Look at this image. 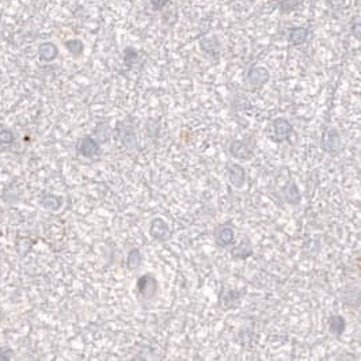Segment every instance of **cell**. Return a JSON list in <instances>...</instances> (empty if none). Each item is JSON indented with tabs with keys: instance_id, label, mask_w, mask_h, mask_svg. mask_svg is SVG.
Returning <instances> with one entry per match:
<instances>
[{
	"instance_id": "24",
	"label": "cell",
	"mask_w": 361,
	"mask_h": 361,
	"mask_svg": "<svg viewBox=\"0 0 361 361\" xmlns=\"http://www.w3.org/2000/svg\"><path fill=\"white\" fill-rule=\"evenodd\" d=\"M150 3H151V6L154 10H158V11H160V10H163V8L166 7L167 4L170 3V0H150Z\"/></svg>"
},
{
	"instance_id": "16",
	"label": "cell",
	"mask_w": 361,
	"mask_h": 361,
	"mask_svg": "<svg viewBox=\"0 0 361 361\" xmlns=\"http://www.w3.org/2000/svg\"><path fill=\"white\" fill-rule=\"evenodd\" d=\"M282 195H284V199H285L286 203L294 204V205L300 203V200H302V196H300L299 187L296 186V183L295 182L288 183V186L282 190Z\"/></svg>"
},
{
	"instance_id": "5",
	"label": "cell",
	"mask_w": 361,
	"mask_h": 361,
	"mask_svg": "<svg viewBox=\"0 0 361 361\" xmlns=\"http://www.w3.org/2000/svg\"><path fill=\"white\" fill-rule=\"evenodd\" d=\"M270 79L269 71L265 67H251L246 75L247 84L253 88H259L265 86Z\"/></svg>"
},
{
	"instance_id": "21",
	"label": "cell",
	"mask_w": 361,
	"mask_h": 361,
	"mask_svg": "<svg viewBox=\"0 0 361 361\" xmlns=\"http://www.w3.org/2000/svg\"><path fill=\"white\" fill-rule=\"evenodd\" d=\"M303 0H281L280 2V12L281 14H290L302 4Z\"/></svg>"
},
{
	"instance_id": "23",
	"label": "cell",
	"mask_w": 361,
	"mask_h": 361,
	"mask_svg": "<svg viewBox=\"0 0 361 361\" xmlns=\"http://www.w3.org/2000/svg\"><path fill=\"white\" fill-rule=\"evenodd\" d=\"M15 141V136L10 129H3L0 131V146L2 144H11Z\"/></svg>"
},
{
	"instance_id": "26",
	"label": "cell",
	"mask_w": 361,
	"mask_h": 361,
	"mask_svg": "<svg viewBox=\"0 0 361 361\" xmlns=\"http://www.w3.org/2000/svg\"><path fill=\"white\" fill-rule=\"evenodd\" d=\"M352 33H353L354 37H356L357 40H360V38H361V36H360V34H361V25L358 23V22H357V23L353 25V28H352Z\"/></svg>"
},
{
	"instance_id": "19",
	"label": "cell",
	"mask_w": 361,
	"mask_h": 361,
	"mask_svg": "<svg viewBox=\"0 0 361 361\" xmlns=\"http://www.w3.org/2000/svg\"><path fill=\"white\" fill-rule=\"evenodd\" d=\"M64 46H65V49H67L74 57H79L84 51L83 41L79 40V38H71V40H67L65 42H64Z\"/></svg>"
},
{
	"instance_id": "2",
	"label": "cell",
	"mask_w": 361,
	"mask_h": 361,
	"mask_svg": "<svg viewBox=\"0 0 361 361\" xmlns=\"http://www.w3.org/2000/svg\"><path fill=\"white\" fill-rule=\"evenodd\" d=\"M292 133H294V125L288 119L282 118V117L273 119L270 139L273 140L274 143H284L290 139Z\"/></svg>"
},
{
	"instance_id": "9",
	"label": "cell",
	"mask_w": 361,
	"mask_h": 361,
	"mask_svg": "<svg viewBox=\"0 0 361 361\" xmlns=\"http://www.w3.org/2000/svg\"><path fill=\"white\" fill-rule=\"evenodd\" d=\"M231 156H234L235 159H239V160H250L253 158V148L246 143V141H242V140H234L232 143L230 144V148H228Z\"/></svg>"
},
{
	"instance_id": "17",
	"label": "cell",
	"mask_w": 361,
	"mask_h": 361,
	"mask_svg": "<svg viewBox=\"0 0 361 361\" xmlns=\"http://www.w3.org/2000/svg\"><path fill=\"white\" fill-rule=\"evenodd\" d=\"M143 263V255L140 249H132L127 255V268L129 270H137Z\"/></svg>"
},
{
	"instance_id": "1",
	"label": "cell",
	"mask_w": 361,
	"mask_h": 361,
	"mask_svg": "<svg viewBox=\"0 0 361 361\" xmlns=\"http://www.w3.org/2000/svg\"><path fill=\"white\" fill-rule=\"evenodd\" d=\"M321 148L330 155H337L342 148V139L335 127H327L321 136Z\"/></svg>"
},
{
	"instance_id": "3",
	"label": "cell",
	"mask_w": 361,
	"mask_h": 361,
	"mask_svg": "<svg viewBox=\"0 0 361 361\" xmlns=\"http://www.w3.org/2000/svg\"><path fill=\"white\" fill-rule=\"evenodd\" d=\"M158 280L152 274H143L136 281V290L139 295L146 300H151L158 294Z\"/></svg>"
},
{
	"instance_id": "27",
	"label": "cell",
	"mask_w": 361,
	"mask_h": 361,
	"mask_svg": "<svg viewBox=\"0 0 361 361\" xmlns=\"http://www.w3.org/2000/svg\"><path fill=\"white\" fill-rule=\"evenodd\" d=\"M7 348H3V349H0V360L2 361H10L11 360L12 356H10V354H7L6 356V352H7Z\"/></svg>"
},
{
	"instance_id": "7",
	"label": "cell",
	"mask_w": 361,
	"mask_h": 361,
	"mask_svg": "<svg viewBox=\"0 0 361 361\" xmlns=\"http://www.w3.org/2000/svg\"><path fill=\"white\" fill-rule=\"evenodd\" d=\"M227 177L232 186L242 189L246 183V171L238 163H227Z\"/></svg>"
},
{
	"instance_id": "11",
	"label": "cell",
	"mask_w": 361,
	"mask_h": 361,
	"mask_svg": "<svg viewBox=\"0 0 361 361\" xmlns=\"http://www.w3.org/2000/svg\"><path fill=\"white\" fill-rule=\"evenodd\" d=\"M200 48L201 51L205 52L206 55L213 56V57H219L220 52H222V44L216 36L212 37H204L200 41Z\"/></svg>"
},
{
	"instance_id": "15",
	"label": "cell",
	"mask_w": 361,
	"mask_h": 361,
	"mask_svg": "<svg viewBox=\"0 0 361 361\" xmlns=\"http://www.w3.org/2000/svg\"><path fill=\"white\" fill-rule=\"evenodd\" d=\"M253 253H254L253 246H251L250 243L245 242V240L240 245H236V246L232 247L230 251L231 257L234 258V259H239V261L247 259V258L253 255Z\"/></svg>"
},
{
	"instance_id": "20",
	"label": "cell",
	"mask_w": 361,
	"mask_h": 361,
	"mask_svg": "<svg viewBox=\"0 0 361 361\" xmlns=\"http://www.w3.org/2000/svg\"><path fill=\"white\" fill-rule=\"evenodd\" d=\"M63 204V199L55 195H44L41 197V205L49 210H57Z\"/></svg>"
},
{
	"instance_id": "13",
	"label": "cell",
	"mask_w": 361,
	"mask_h": 361,
	"mask_svg": "<svg viewBox=\"0 0 361 361\" xmlns=\"http://www.w3.org/2000/svg\"><path fill=\"white\" fill-rule=\"evenodd\" d=\"M329 331L333 334L334 337L340 338L346 330V319L342 315H331L329 318Z\"/></svg>"
},
{
	"instance_id": "8",
	"label": "cell",
	"mask_w": 361,
	"mask_h": 361,
	"mask_svg": "<svg viewBox=\"0 0 361 361\" xmlns=\"http://www.w3.org/2000/svg\"><path fill=\"white\" fill-rule=\"evenodd\" d=\"M76 150H78L79 155H82V156H84V158L91 159V158H95L97 155L100 154L101 147H100V143H98L94 137H91V136H86V137H83V139L80 140L79 144H78V147H76Z\"/></svg>"
},
{
	"instance_id": "18",
	"label": "cell",
	"mask_w": 361,
	"mask_h": 361,
	"mask_svg": "<svg viewBox=\"0 0 361 361\" xmlns=\"http://www.w3.org/2000/svg\"><path fill=\"white\" fill-rule=\"evenodd\" d=\"M240 295L242 292H239L236 290H226L222 294V304L224 308H231L234 306V302H239L240 300Z\"/></svg>"
},
{
	"instance_id": "6",
	"label": "cell",
	"mask_w": 361,
	"mask_h": 361,
	"mask_svg": "<svg viewBox=\"0 0 361 361\" xmlns=\"http://www.w3.org/2000/svg\"><path fill=\"white\" fill-rule=\"evenodd\" d=\"M213 238H214V243H216L219 247L230 246V245H232L235 240L234 227L231 226L230 223L222 224V226L218 227L216 231H214Z\"/></svg>"
},
{
	"instance_id": "12",
	"label": "cell",
	"mask_w": 361,
	"mask_h": 361,
	"mask_svg": "<svg viewBox=\"0 0 361 361\" xmlns=\"http://www.w3.org/2000/svg\"><path fill=\"white\" fill-rule=\"evenodd\" d=\"M309 36V30L307 28H291L288 30V41L291 44L295 45V46H299V45L306 44L307 40H308Z\"/></svg>"
},
{
	"instance_id": "25",
	"label": "cell",
	"mask_w": 361,
	"mask_h": 361,
	"mask_svg": "<svg viewBox=\"0 0 361 361\" xmlns=\"http://www.w3.org/2000/svg\"><path fill=\"white\" fill-rule=\"evenodd\" d=\"M326 2H327V4H329L331 8H334V10L341 8L342 6H344V3H345V0H326Z\"/></svg>"
},
{
	"instance_id": "4",
	"label": "cell",
	"mask_w": 361,
	"mask_h": 361,
	"mask_svg": "<svg viewBox=\"0 0 361 361\" xmlns=\"http://www.w3.org/2000/svg\"><path fill=\"white\" fill-rule=\"evenodd\" d=\"M148 234L156 242H166L167 239L170 238L171 230L166 220H163L162 218H156L148 227Z\"/></svg>"
},
{
	"instance_id": "14",
	"label": "cell",
	"mask_w": 361,
	"mask_h": 361,
	"mask_svg": "<svg viewBox=\"0 0 361 361\" xmlns=\"http://www.w3.org/2000/svg\"><path fill=\"white\" fill-rule=\"evenodd\" d=\"M121 140H123V144L128 150H135L137 148V137H136L135 129L131 127V125H123L121 127Z\"/></svg>"
},
{
	"instance_id": "22",
	"label": "cell",
	"mask_w": 361,
	"mask_h": 361,
	"mask_svg": "<svg viewBox=\"0 0 361 361\" xmlns=\"http://www.w3.org/2000/svg\"><path fill=\"white\" fill-rule=\"evenodd\" d=\"M124 60H125V64L128 67H132L139 60V52L136 51L135 48H132V46H128L124 51Z\"/></svg>"
},
{
	"instance_id": "10",
	"label": "cell",
	"mask_w": 361,
	"mask_h": 361,
	"mask_svg": "<svg viewBox=\"0 0 361 361\" xmlns=\"http://www.w3.org/2000/svg\"><path fill=\"white\" fill-rule=\"evenodd\" d=\"M59 56V48L56 46L55 42L52 41H45L42 44L38 45V57L44 63H52L55 61Z\"/></svg>"
}]
</instances>
